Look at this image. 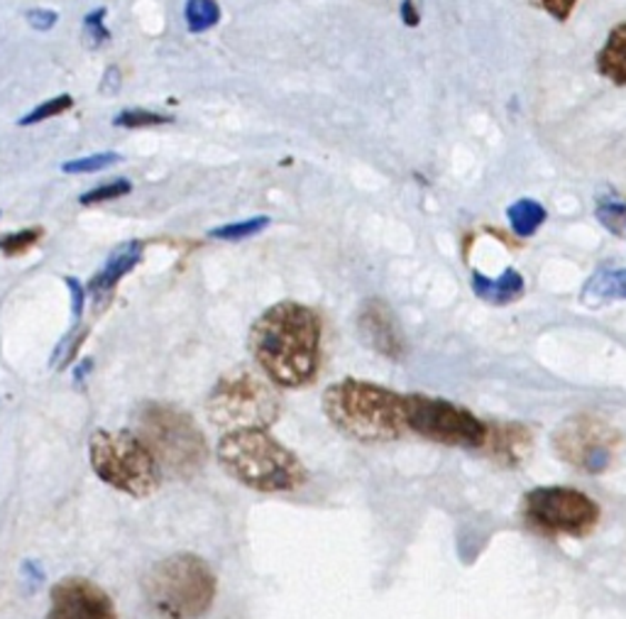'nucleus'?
I'll use <instances>...</instances> for the list:
<instances>
[{
    "mask_svg": "<svg viewBox=\"0 0 626 619\" xmlns=\"http://www.w3.org/2000/svg\"><path fill=\"white\" fill-rule=\"evenodd\" d=\"M624 235H626V230H624Z\"/></svg>",
    "mask_w": 626,
    "mask_h": 619,
    "instance_id": "obj_32",
    "label": "nucleus"
},
{
    "mask_svg": "<svg viewBox=\"0 0 626 619\" xmlns=\"http://www.w3.org/2000/svg\"><path fill=\"white\" fill-rule=\"evenodd\" d=\"M599 77L615 86H626V20L617 22L595 57Z\"/></svg>",
    "mask_w": 626,
    "mask_h": 619,
    "instance_id": "obj_16",
    "label": "nucleus"
},
{
    "mask_svg": "<svg viewBox=\"0 0 626 619\" xmlns=\"http://www.w3.org/2000/svg\"><path fill=\"white\" fill-rule=\"evenodd\" d=\"M507 218L511 230L517 233L519 238H531V235L546 223L548 210L536 199H519L507 208Z\"/></svg>",
    "mask_w": 626,
    "mask_h": 619,
    "instance_id": "obj_18",
    "label": "nucleus"
},
{
    "mask_svg": "<svg viewBox=\"0 0 626 619\" xmlns=\"http://www.w3.org/2000/svg\"><path fill=\"white\" fill-rule=\"evenodd\" d=\"M71 106H73V98L67 96V94H64V96H57V98H49V101H42L34 110H30L28 116H22V118L18 120V126L28 128V126H34V122L57 118V116H61V114H67V110H69Z\"/></svg>",
    "mask_w": 626,
    "mask_h": 619,
    "instance_id": "obj_23",
    "label": "nucleus"
},
{
    "mask_svg": "<svg viewBox=\"0 0 626 619\" xmlns=\"http://www.w3.org/2000/svg\"><path fill=\"white\" fill-rule=\"evenodd\" d=\"M524 517L541 534L585 537L599 522V504L580 490L548 485L526 494Z\"/></svg>",
    "mask_w": 626,
    "mask_h": 619,
    "instance_id": "obj_9",
    "label": "nucleus"
},
{
    "mask_svg": "<svg viewBox=\"0 0 626 619\" xmlns=\"http://www.w3.org/2000/svg\"><path fill=\"white\" fill-rule=\"evenodd\" d=\"M216 592L211 566L196 553L167 556L142 580V598L155 619H199L213 608Z\"/></svg>",
    "mask_w": 626,
    "mask_h": 619,
    "instance_id": "obj_4",
    "label": "nucleus"
},
{
    "mask_svg": "<svg viewBox=\"0 0 626 619\" xmlns=\"http://www.w3.org/2000/svg\"><path fill=\"white\" fill-rule=\"evenodd\" d=\"M358 331L360 338L375 353L389 357V361H399L407 353V341H404L395 312L382 299H377V296L362 304L358 314Z\"/></svg>",
    "mask_w": 626,
    "mask_h": 619,
    "instance_id": "obj_12",
    "label": "nucleus"
},
{
    "mask_svg": "<svg viewBox=\"0 0 626 619\" xmlns=\"http://www.w3.org/2000/svg\"><path fill=\"white\" fill-rule=\"evenodd\" d=\"M324 414L342 436L358 443H389L409 431L407 394L355 377L324 392Z\"/></svg>",
    "mask_w": 626,
    "mask_h": 619,
    "instance_id": "obj_2",
    "label": "nucleus"
},
{
    "mask_svg": "<svg viewBox=\"0 0 626 619\" xmlns=\"http://www.w3.org/2000/svg\"><path fill=\"white\" fill-rule=\"evenodd\" d=\"M470 287L480 302L493 304V306H507V304L521 299L526 292V279L521 272L511 269V267L501 272L499 277H487V275H483V272L473 269Z\"/></svg>",
    "mask_w": 626,
    "mask_h": 619,
    "instance_id": "obj_15",
    "label": "nucleus"
},
{
    "mask_svg": "<svg viewBox=\"0 0 626 619\" xmlns=\"http://www.w3.org/2000/svg\"><path fill=\"white\" fill-rule=\"evenodd\" d=\"M580 0H538V6H541L550 18H556L558 22H566L570 20L575 6H578Z\"/></svg>",
    "mask_w": 626,
    "mask_h": 619,
    "instance_id": "obj_27",
    "label": "nucleus"
},
{
    "mask_svg": "<svg viewBox=\"0 0 626 619\" xmlns=\"http://www.w3.org/2000/svg\"><path fill=\"white\" fill-rule=\"evenodd\" d=\"M106 8H98L89 16L83 18V30H86V40L91 42V47H101L103 42L110 40V32L106 28Z\"/></svg>",
    "mask_w": 626,
    "mask_h": 619,
    "instance_id": "obj_26",
    "label": "nucleus"
},
{
    "mask_svg": "<svg viewBox=\"0 0 626 619\" xmlns=\"http://www.w3.org/2000/svg\"><path fill=\"white\" fill-rule=\"evenodd\" d=\"M483 449L501 465H519L531 451V431L524 424H495L489 426Z\"/></svg>",
    "mask_w": 626,
    "mask_h": 619,
    "instance_id": "obj_14",
    "label": "nucleus"
},
{
    "mask_svg": "<svg viewBox=\"0 0 626 619\" xmlns=\"http://www.w3.org/2000/svg\"><path fill=\"white\" fill-rule=\"evenodd\" d=\"M44 619H118L113 598L89 578H61L49 592Z\"/></svg>",
    "mask_w": 626,
    "mask_h": 619,
    "instance_id": "obj_11",
    "label": "nucleus"
},
{
    "mask_svg": "<svg viewBox=\"0 0 626 619\" xmlns=\"http://www.w3.org/2000/svg\"><path fill=\"white\" fill-rule=\"evenodd\" d=\"M165 122H171V118L159 116L155 110H145V108L122 110V114L113 118L116 128H147V126H165Z\"/></svg>",
    "mask_w": 626,
    "mask_h": 619,
    "instance_id": "obj_25",
    "label": "nucleus"
},
{
    "mask_svg": "<svg viewBox=\"0 0 626 619\" xmlns=\"http://www.w3.org/2000/svg\"><path fill=\"white\" fill-rule=\"evenodd\" d=\"M216 458L232 480L255 492H294L304 488L309 478L299 455L267 429L223 433Z\"/></svg>",
    "mask_w": 626,
    "mask_h": 619,
    "instance_id": "obj_3",
    "label": "nucleus"
},
{
    "mask_svg": "<svg viewBox=\"0 0 626 619\" xmlns=\"http://www.w3.org/2000/svg\"><path fill=\"white\" fill-rule=\"evenodd\" d=\"M140 259H142V243L140 240H130L126 245H120L118 250L110 253L103 269L98 272V275L89 282V289H86V292L96 296L98 308H103V304L110 302L108 299L110 292H113L116 284L122 277H126L128 272H132L135 267H138Z\"/></svg>",
    "mask_w": 626,
    "mask_h": 619,
    "instance_id": "obj_13",
    "label": "nucleus"
},
{
    "mask_svg": "<svg viewBox=\"0 0 626 619\" xmlns=\"http://www.w3.org/2000/svg\"><path fill=\"white\" fill-rule=\"evenodd\" d=\"M407 426L426 441L453 449H483L489 431V424L465 406L426 394H407Z\"/></svg>",
    "mask_w": 626,
    "mask_h": 619,
    "instance_id": "obj_8",
    "label": "nucleus"
},
{
    "mask_svg": "<svg viewBox=\"0 0 626 619\" xmlns=\"http://www.w3.org/2000/svg\"><path fill=\"white\" fill-rule=\"evenodd\" d=\"M585 304L626 302V269H599L583 289Z\"/></svg>",
    "mask_w": 626,
    "mask_h": 619,
    "instance_id": "obj_17",
    "label": "nucleus"
},
{
    "mask_svg": "<svg viewBox=\"0 0 626 619\" xmlns=\"http://www.w3.org/2000/svg\"><path fill=\"white\" fill-rule=\"evenodd\" d=\"M183 20H187L189 32L201 35L213 30L220 22V8L216 0H187V6H183Z\"/></svg>",
    "mask_w": 626,
    "mask_h": 619,
    "instance_id": "obj_19",
    "label": "nucleus"
},
{
    "mask_svg": "<svg viewBox=\"0 0 626 619\" xmlns=\"http://www.w3.org/2000/svg\"><path fill=\"white\" fill-rule=\"evenodd\" d=\"M135 431L171 478L189 480L208 461L206 433L193 416L175 404L145 402L135 414Z\"/></svg>",
    "mask_w": 626,
    "mask_h": 619,
    "instance_id": "obj_5",
    "label": "nucleus"
},
{
    "mask_svg": "<svg viewBox=\"0 0 626 619\" xmlns=\"http://www.w3.org/2000/svg\"><path fill=\"white\" fill-rule=\"evenodd\" d=\"M211 424L230 431L269 429L281 414L277 390L248 365L228 370L206 400Z\"/></svg>",
    "mask_w": 626,
    "mask_h": 619,
    "instance_id": "obj_7",
    "label": "nucleus"
},
{
    "mask_svg": "<svg viewBox=\"0 0 626 619\" xmlns=\"http://www.w3.org/2000/svg\"><path fill=\"white\" fill-rule=\"evenodd\" d=\"M89 461L98 480L130 498H150L165 478L150 445L130 429H98L89 441Z\"/></svg>",
    "mask_w": 626,
    "mask_h": 619,
    "instance_id": "obj_6",
    "label": "nucleus"
},
{
    "mask_svg": "<svg viewBox=\"0 0 626 619\" xmlns=\"http://www.w3.org/2000/svg\"><path fill=\"white\" fill-rule=\"evenodd\" d=\"M67 279V287L71 294V308H73V318H81L83 316V306H86V287L77 279V277H64Z\"/></svg>",
    "mask_w": 626,
    "mask_h": 619,
    "instance_id": "obj_29",
    "label": "nucleus"
},
{
    "mask_svg": "<svg viewBox=\"0 0 626 619\" xmlns=\"http://www.w3.org/2000/svg\"><path fill=\"white\" fill-rule=\"evenodd\" d=\"M40 238H42L40 228H24V230L10 233V235H0V253L8 257L22 255V253H28L30 247H34Z\"/></svg>",
    "mask_w": 626,
    "mask_h": 619,
    "instance_id": "obj_24",
    "label": "nucleus"
},
{
    "mask_svg": "<svg viewBox=\"0 0 626 619\" xmlns=\"http://www.w3.org/2000/svg\"><path fill=\"white\" fill-rule=\"evenodd\" d=\"M401 20H404V24H409V28H416V24H419V10H416V6H414V0H404L401 3Z\"/></svg>",
    "mask_w": 626,
    "mask_h": 619,
    "instance_id": "obj_30",
    "label": "nucleus"
},
{
    "mask_svg": "<svg viewBox=\"0 0 626 619\" xmlns=\"http://www.w3.org/2000/svg\"><path fill=\"white\" fill-rule=\"evenodd\" d=\"M269 226V218L267 216H255L248 220H236V223H228V226H218L208 230L213 240H230V243H238L245 238H252V235L262 233Z\"/></svg>",
    "mask_w": 626,
    "mask_h": 619,
    "instance_id": "obj_20",
    "label": "nucleus"
},
{
    "mask_svg": "<svg viewBox=\"0 0 626 619\" xmlns=\"http://www.w3.org/2000/svg\"><path fill=\"white\" fill-rule=\"evenodd\" d=\"M91 365H93L91 361H83V363H81V365L77 367V373H73V375H77V382H81V380H83V375H86V373H89Z\"/></svg>",
    "mask_w": 626,
    "mask_h": 619,
    "instance_id": "obj_31",
    "label": "nucleus"
},
{
    "mask_svg": "<svg viewBox=\"0 0 626 619\" xmlns=\"http://www.w3.org/2000/svg\"><path fill=\"white\" fill-rule=\"evenodd\" d=\"M28 22H30V28L32 30H37V32H47V30H52L54 24H57V20H59V16L54 10H47V8H32V10H28Z\"/></svg>",
    "mask_w": 626,
    "mask_h": 619,
    "instance_id": "obj_28",
    "label": "nucleus"
},
{
    "mask_svg": "<svg viewBox=\"0 0 626 619\" xmlns=\"http://www.w3.org/2000/svg\"><path fill=\"white\" fill-rule=\"evenodd\" d=\"M250 353L262 375L277 387L311 385L321 367V318L299 302H279L257 316Z\"/></svg>",
    "mask_w": 626,
    "mask_h": 619,
    "instance_id": "obj_1",
    "label": "nucleus"
},
{
    "mask_svg": "<svg viewBox=\"0 0 626 619\" xmlns=\"http://www.w3.org/2000/svg\"><path fill=\"white\" fill-rule=\"evenodd\" d=\"M118 153H98V155H89V157H79V159H69V163L61 165V171L64 175H93V171L108 169L120 163Z\"/></svg>",
    "mask_w": 626,
    "mask_h": 619,
    "instance_id": "obj_21",
    "label": "nucleus"
},
{
    "mask_svg": "<svg viewBox=\"0 0 626 619\" xmlns=\"http://www.w3.org/2000/svg\"><path fill=\"white\" fill-rule=\"evenodd\" d=\"M132 191V184L128 179H113V181H106V184H98L96 189L86 191L79 196V202L83 206H93V204H103V202H116L122 199V196H128Z\"/></svg>",
    "mask_w": 626,
    "mask_h": 619,
    "instance_id": "obj_22",
    "label": "nucleus"
},
{
    "mask_svg": "<svg viewBox=\"0 0 626 619\" xmlns=\"http://www.w3.org/2000/svg\"><path fill=\"white\" fill-rule=\"evenodd\" d=\"M619 443V433L595 416H573L563 421L554 433L556 453L573 468L585 473H599L612 461Z\"/></svg>",
    "mask_w": 626,
    "mask_h": 619,
    "instance_id": "obj_10",
    "label": "nucleus"
}]
</instances>
